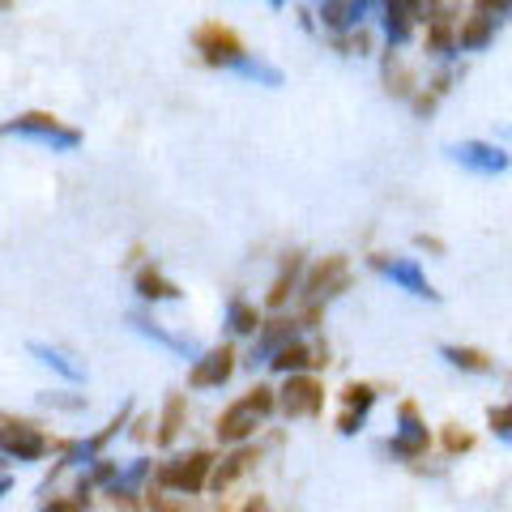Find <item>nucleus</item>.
I'll return each mask as SVG.
<instances>
[{
    "mask_svg": "<svg viewBox=\"0 0 512 512\" xmlns=\"http://www.w3.org/2000/svg\"><path fill=\"white\" fill-rule=\"evenodd\" d=\"M487 423H491V431H495L500 440H512V402L500 406V410H491V414H487Z\"/></svg>",
    "mask_w": 512,
    "mask_h": 512,
    "instance_id": "2f4dec72",
    "label": "nucleus"
},
{
    "mask_svg": "<svg viewBox=\"0 0 512 512\" xmlns=\"http://www.w3.org/2000/svg\"><path fill=\"white\" fill-rule=\"evenodd\" d=\"M252 461H256V453L252 448H244L239 444L231 457H222V461H214V470H210V483H205V491H214V495H222L227 487H235L239 478H244L248 470H252Z\"/></svg>",
    "mask_w": 512,
    "mask_h": 512,
    "instance_id": "aec40b11",
    "label": "nucleus"
},
{
    "mask_svg": "<svg viewBox=\"0 0 512 512\" xmlns=\"http://www.w3.org/2000/svg\"><path fill=\"white\" fill-rule=\"evenodd\" d=\"M128 325H133V333H141L146 342H154V346H163V350H171V355H180V359H197L201 355V346L192 342V338H184V333H171V329H163L154 316H146V312H133L128 316Z\"/></svg>",
    "mask_w": 512,
    "mask_h": 512,
    "instance_id": "dca6fc26",
    "label": "nucleus"
},
{
    "mask_svg": "<svg viewBox=\"0 0 512 512\" xmlns=\"http://www.w3.org/2000/svg\"><path fill=\"white\" fill-rule=\"evenodd\" d=\"M231 73L248 77V82H256V86H269V90H278V86H282V69H274V64H265L261 56H244Z\"/></svg>",
    "mask_w": 512,
    "mask_h": 512,
    "instance_id": "bb28decb",
    "label": "nucleus"
},
{
    "mask_svg": "<svg viewBox=\"0 0 512 512\" xmlns=\"http://www.w3.org/2000/svg\"><path fill=\"white\" fill-rule=\"evenodd\" d=\"M269 5H274V9H282V5H286V0H269Z\"/></svg>",
    "mask_w": 512,
    "mask_h": 512,
    "instance_id": "58836bf2",
    "label": "nucleus"
},
{
    "mask_svg": "<svg viewBox=\"0 0 512 512\" xmlns=\"http://www.w3.org/2000/svg\"><path fill=\"white\" fill-rule=\"evenodd\" d=\"M295 338H303V325H299V320H286V316L269 320V325L256 329V346H252V355H248V367H261V363H269V359H274L282 346H291Z\"/></svg>",
    "mask_w": 512,
    "mask_h": 512,
    "instance_id": "2eb2a0df",
    "label": "nucleus"
},
{
    "mask_svg": "<svg viewBox=\"0 0 512 512\" xmlns=\"http://www.w3.org/2000/svg\"><path fill=\"white\" fill-rule=\"evenodd\" d=\"M180 427H184V397L175 393V397H167V406H163V419H158V448H171L175 444V436H180Z\"/></svg>",
    "mask_w": 512,
    "mask_h": 512,
    "instance_id": "a878e982",
    "label": "nucleus"
},
{
    "mask_svg": "<svg viewBox=\"0 0 512 512\" xmlns=\"http://www.w3.org/2000/svg\"><path fill=\"white\" fill-rule=\"evenodd\" d=\"M316 5H320V0H316Z\"/></svg>",
    "mask_w": 512,
    "mask_h": 512,
    "instance_id": "ea45409f",
    "label": "nucleus"
},
{
    "mask_svg": "<svg viewBox=\"0 0 512 512\" xmlns=\"http://www.w3.org/2000/svg\"><path fill=\"white\" fill-rule=\"evenodd\" d=\"M427 448H431V431L423 423V414L406 402L402 410H397V427H393V436H389V453L397 461H419Z\"/></svg>",
    "mask_w": 512,
    "mask_h": 512,
    "instance_id": "9b49d317",
    "label": "nucleus"
},
{
    "mask_svg": "<svg viewBox=\"0 0 512 512\" xmlns=\"http://www.w3.org/2000/svg\"><path fill=\"white\" fill-rule=\"evenodd\" d=\"M9 495H13V474L5 470V474H0V504H5Z\"/></svg>",
    "mask_w": 512,
    "mask_h": 512,
    "instance_id": "72a5a7b5",
    "label": "nucleus"
},
{
    "mask_svg": "<svg viewBox=\"0 0 512 512\" xmlns=\"http://www.w3.org/2000/svg\"><path fill=\"white\" fill-rule=\"evenodd\" d=\"M448 158L474 175H504L512 167V154L495 141H457V146H448Z\"/></svg>",
    "mask_w": 512,
    "mask_h": 512,
    "instance_id": "f8f14e48",
    "label": "nucleus"
},
{
    "mask_svg": "<svg viewBox=\"0 0 512 512\" xmlns=\"http://www.w3.org/2000/svg\"><path fill=\"white\" fill-rule=\"evenodd\" d=\"M0 137H18V141H35V146H47L56 154H69L82 146V133L69 128L64 120H56L52 111H22V116H13L0 124Z\"/></svg>",
    "mask_w": 512,
    "mask_h": 512,
    "instance_id": "20e7f679",
    "label": "nucleus"
},
{
    "mask_svg": "<svg viewBox=\"0 0 512 512\" xmlns=\"http://www.w3.org/2000/svg\"><path fill=\"white\" fill-rule=\"evenodd\" d=\"M192 47L201 52V60L210 64V69H235L239 60H244V43H239L235 30H227L222 22H205L197 26V35H192Z\"/></svg>",
    "mask_w": 512,
    "mask_h": 512,
    "instance_id": "6e6552de",
    "label": "nucleus"
},
{
    "mask_svg": "<svg viewBox=\"0 0 512 512\" xmlns=\"http://www.w3.org/2000/svg\"><path fill=\"white\" fill-rule=\"evenodd\" d=\"M278 397V410L286 414V419H316L320 410H325V384H320L316 376H286L282 389H274Z\"/></svg>",
    "mask_w": 512,
    "mask_h": 512,
    "instance_id": "1a4fd4ad",
    "label": "nucleus"
},
{
    "mask_svg": "<svg viewBox=\"0 0 512 512\" xmlns=\"http://www.w3.org/2000/svg\"><path fill=\"white\" fill-rule=\"evenodd\" d=\"M244 512H274V508H269V504L261 500V495H256V500H248V504H244Z\"/></svg>",
    "mask_w": 512,
    "mask_h": 512,
    "instance_id": "c9c22d12",
    "label": "nucleus"
},
{
    "mask_svg": "<svg viewBox=\"0 0 512 512\" xmlns=\"http://www.w3.org/2000/svg\"><path fill=\"white\" fill-rule=\"evenodd\" d=\"M52 448H60V440L47 436L39 423L0 414V457H5L9 466H39V461H47Z\"/></svg>",
    "mask_w": 512,
    "mask_h": 512,
    "instance_id": "39448f33",
    "label": "nucleus"
},
{
    "mask_svg": "<svg viewBox=\"0 0 512 512\" xmlns=\"http://www.w3.org/2000/svg\"><path fill=\"white\" fill-rule=\"evenodd\" d=\"M474 13H487L491 22H508L512 18V0H474Z\"/></svg>",
    "mask_w": 512,
    "mask_h": 512,
    "instance_id": "c756f323",
    "label": "nucleus"
},
{
    "mask_svg": "<svg viewBox=\"0 0 512 512\" xmlns=\"http://www.w3.org/2000/svg\"><path fill=\"white\" fill-rule=\"evenodd\" d=\"M342 419H338V431L342 436H355V431L367 423V414L376 406V389L372 384H346L342 389Z\"/></svg>",
    "mask_w": 512,
    "mask_h": 512,
    "instance_id": "f3484780",
    "label": "nucleus"
},
{
    "mask_svg": "<svg viewBox=\"0 0 512 512\" xmlns=\"http://www.w3.org/2000/svg\"><path fill=\"white\" fill-rule=\"evenodd\" d=\"M154 483V457H128V461H120V470H116V478L103 487V495L116 508H137L141 500H146V487Z\"/></svg>",
    "mask_w": 512,
    "mask_h": 512,
    "instance_id": "0eeeda50",
    "label": "nucleus"
},
{
    "mask_svg": "<svg viewBox=\"0 0 512 512\" xmlns=\"http://www.w3.org/2000/svg\"><path fill=\"white\" fill-rule=\"evenodd\" d=\"M299 269H303V261H299V256H291V261H286V269L278 274V282L269 286V308H282V303H286V295H291V286H295V278H299Z\"/></svg>",
    "mask_w": 512,
    "mask_h": 512,
    "instance_id": "c85d7f7f",
    "label": "nucleus"
},
{
    "mask_svg": "<svg viewBox=\"0 0 512 512\" xmlns=\"http://www.w3.org/2000/svg\"><path fill=\"white\" fill-rule=\"evenodd\" d=\"M406 9H410V22H431L444 9V0H406Z\"/></svg>",
    "mask_w": 512,
    "mask_h": 512,
    "instance_id": "7c9ffc66",
    "label": "nucleus"
},
{
    "mask_svg": "<svg viewBox=\"0 0 512 512\" xmlns=\"http://www.w3.org/2000/svg\"><path fill=\"white\" fill-rule=\"evenodd\" d=\"M5 470H9V461H5V457H0V474H5Z\"/></svg>",
    "mask_w": 512,
    "mask_h": 512,
    "instance_id": "4c0bfd02",
    "label": "nucleus"
},
{
    "mask_svg": "<svg viewBox=\"0 0 512 512\" xmlns=\"http://www.w3.org/2000/svg\"><path fill=\"white\" fill-rule=\"evenodd\" d=\"M13 9V0H0V13H9Z\"/></svg>",
    "mask_w": 512,
    "mask_h": 512,
    "instance_id": "e433bc0d",
    "label": "nucleus"
},
{
    "mask_svg": "<svg viewBox=\"0 0 512 512\" xmlns=\"http://www.w3.org/2000/svg\"><path fill=\"white\" fill-rule=\"evenodd\" d=\"M427 52L436 60H448L457 52V30H453V13L448 9H440L436 18L427 22Z\"/></svg>",
    "mask_w": 512,
    "mask_h": 512,
    "instance_id": "b1692460",
    "label": "nucleus"
},
{
    "mask_svg": "<svg viewBox=\"0 0 512 512\" xmlns=\"http://www.w3.org/2000/svg\"><path fill=\"white\" fill-rule=\"evenodd\" d=\"M210 470H214V453L210 448H188V453H171L154 466V483L158 491H171L188 500V495H201L205 483H210Z\"/></svg>",
    "mask_w": 512,
    "mask_h": 512,
    "instance_id": "7ed1b4c3",
    "label": "nucleus"
},
{
    "mask_svg": "<svg viewBox=\"0 0 512 512\" xmlns=\"http://www.w3.org/2000/svg\"><path fill=\"white\" fill-rule=\"evenodd\" d=\"M440 359L466 376H491L495 372L491 355H483V350H474V346H440Z\"/></svg>",
    "mask_w": 512,
    "mask_h": 512,
    "instance_id": "5701e85b",
    "label": "nucleus"
},
{
    "mask_svg": "<svg viewBox=\"0 0 512 512\" xmlns=\"http://www.w3.org/2000/svg\"><path fill=\"white\" fill-rule=\"evenodd\" d=\"M350 286V265L346 256H325L308 278H303V299H308V308H320V303L338 299L342 291Z\"/></svg>",
    "mask_w": 512,
    "mask_h": 512,
    "instance_id": "9d476101",
    "label": "nucleus"
},
{
    "mask_svg": "<svg viewBox=\"0 0 512 512\" xmlns=\"http://www.w3.org/2000/svg\"><path fill=\"white\" fill-rule=\"evenodd\" d=\"M133 291H137V299H141V303H180V299H184V291H180V286H175V282H171L158 265L137 269Z\"/></svg>",
    "mask_w": 512,
    "mask_h": 512,
    "instance_id": "6ab92c4d",
    "label": "nucleus"
},
{
    "mask_svg": "<svg viewBox=\"0 0 512 512\" xmlns=\"http://www.w3.org/2000/svg\"><path fill=\"white\" fill-rule=\"evenodd\" d=\"M235 376V350L231 346H214V350H201L197 359L188 367V389H222Z\"/></svg>",
    "mask_w": 512,
    "mask_h": 512,
    "instance_id": "ddd939ff",
    "label": "nucleus"
},
{
    "mask_svg": "<svg viewBox=\"0 0 512 512\" xmlns=\"http://www.w3.org/2000/svg\"><path fill=\"white\" fill-rule=\"evenodd\" d=\"M128 419H133V402H128L120 414H111V423H107V427L90 431V436H77V440H64V444H60V461L52 466V478H47V483L39 487V495L52 491V487H56V478H60L64 470H86V466H94L99 457H107L111 440H120V436H124Z\"/></svg>",
    "mask_w": 512,
    "mask_h": 512,
    "instance_id": "f257e3e1",
    "label": "nucleus"
},
{
    "mask_svg": "<svg viewBox=\"0 0 512 512\" xmlns=\"http://www.w3.org/2000/svg\"><path fill=\"white\" fill-rule=\"evenodd\" d=\"M222 325H227L235 338H248V333L261 329V312H256V303H248L244 295H231V299H227V316H222Z\"/></svg>",
    "mask_w": 512,
    "mask_h": 512,
    "instance_id": "393cba45",
    "label": "nucleus"
},
{
    "mask_svg": "<svg viewBox=\"0 0 512 512\" xmlns=\"http://www.w3.org/2000/svg\"><path fill=\"white\" fill-rule=\"evenodd\" d=\"M39 406L52 410V414H82L86 410V393H73V389H47L39 393Z\"/></svg>",
    "mask_w": 512,
    "mask_h": 512,
    "instance_id": "cd10ccee",
    "label": "nucleus"
},
{
    "mask_svg": "<svg viewBox=\"0 0 512 512\" xmlns=\"http://www.w3.org/2000/svg\"><path fill=\"white\" fill-rule=\"evenodd\" d=\"M350 5H355V18L363 22V18H367V9H372V5H376V0H350Z\"/></svg>",
    "mask_w": 512,
    "mask_h": 512,
    "instance_id": "f704fd0d",
    "label": "nucleus"
},
{
    "mask_svg": "<svg viewBox=\"0 0 512 512\" xmlns=\"http://www.w3.org/2000/svg\"><path fill=\"white\" fill-rule=\"evenodd\" d=\"M325 363V350H320L316 342H303V338H295L291 346H282L274 359H269V367L274 372H282V376H303L308 367H320Z\"/></svg>",
    "mask_w": 512,
    "mask_h": 512,
    "instance_id": "a211bd4d",
    "label": "nucleus"
},
{
    "mask_svg": "<svg viewBox=\"0 0 512 512\" xmlns=\"http://www.w3.org/2000/svg\"><path fill=\"white\" fill-rule=\"evenodd\" d=\"M274 406H278V397H274V389L269 384H256V389H248L244 397H235V402L218 414V440L222 444H248L252 436H256V427H261L269 414H274Z\"/></svg>",
    "mask_w": 512,
    "mask_h": 512,
    "instance_id": "f03ea898",
    "label": "nucleus"
},
{
    "mask_svg": "<svg viewBox=\"0 0 512 512\" xmlns=\"http://www.w3.org/2000/svg\"><path fill=\"white\" fill-rule=\"evenodd\" d=\"M380 30H384V39H389V47H402L410 39V9H406V0H380Z\"/></svg>",
    "mask_w": 512,
    "mask_h": 512,
    "instance_id": "412c9836",
    "label": "nucleus"
},
{
    "mask_svg": "<svg viewBox=\"0 0 512 512\" xmlns=\"http://www.w3.org/2000/svg\"><path fill=\"white\" fill-rule=\"evenodd\" d=\"M367 265H372L384 282H393L397 291H406V295H414V299H427V303H440V291L427 282L423 265L414 261V256H384V252H376Z\"/></svg>",
    "mask_w": 512,
    "mask_h": 512,
    "instance_id": "423d86ee",
    "label": "nucleus"
},
{
    "mask_svg": "<svg viewBox=\"0 0 512 512\" xmlns=\"http://www.w3.org/2000/svg\"><path fill=\"white\" fill-rule=\"evenodd\" d=\"M495 30H500V22H491L487 13L470 9V18L461 22V30H457V52H483V47L495 39Z\"/></svg>",
    "mask_w": 512,
    "mask_h": 512,
    "instance_id": "4be33fe9",
    "label": "nucleus"
},
{
    "mask_svg": "<svg viewBox=\"0 0 512 512\" xmlns=\"http://www.w3.org/2000/svg\"><path fill=\"white\" fill-rule=\"evenodd\" d=\"M444 444H448V453H466V448H470L474 440H470V431H457V427H448V431H444Z\"/></svg>",
    "mask_w": 512,
    "mask_h": 512,
    "instance_id": "473e14b6",
    "label": "nucleus"
},
{
    "mask_svg": "<svg viewBox=\"0 0 512 512\" xmlns=\"http://www.w3.org/2000/svg\"><path fill=\"white\" fill-rule=\"evenodd\" d=\"M26 355L35 359L39 367H47L52 376H60L64 384H82L86 380V363L73 355V350H64L56 342H26Z\"/></svg>",
    "mask_w": 512,
    "mask_h": 512,
    "instance_id": "4468645a",
    "label": "nucleus"
}]
</instances>
